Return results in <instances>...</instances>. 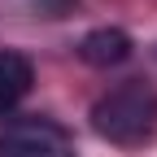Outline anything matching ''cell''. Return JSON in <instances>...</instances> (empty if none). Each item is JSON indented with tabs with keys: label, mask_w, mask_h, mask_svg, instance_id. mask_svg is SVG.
Here are the masks:
<instances>
[{
	"label": "cell",
	"mask_w": 157,
	"mask_h": 157,
	"mask_svg": "<svg viewBox=\"0 0 157 157\" xmlns=\"http://www.w3.org/2000/svg\"><path fill=\"white\" fill-rule=\"evenodd\" d=\"M31 5L44 13V17H66V13L74 9V0H31Z\"/></svg>",
	"instance_id": "5b68a950"
},
{
	"label": "cell",
	"mask_w": 157,
	"mask_h": 157,
	"mask_svg": "<svg viewBox=\"0 0 157 157\" xmlns=\"http://www.w3.org/2000/svg\"><path fill=\"white\" fill-rule=\"evenodd\" d=\"M131 52H135V44H131V35L122 26H96V31H87L78 39V57H83L92 70H113V66H122Z\"/></svg>",
	"instance_id": "3957f363"
},
{
	"label": "cell",
	"mask_w": 157,
	"mask_h": 157,
	"mask_svg": "<svg viewBox=\"0 0 157 157\" xmlns=\"http://www.w3.org/2000/svg\"><path fill=\"white\" fill-rule=\"evenodd\" d=\"M0 157H74V140L52 118H17L0 131Z\"/></svg>",
	"instance_id": "7a4b0ae2"
},
{
	"label": "cell",
	"mask_w": 157,
	"mask_h": 157,
	"mask_svg": "<svg viewBox=\"0 0 157 157\" xmlns=\"http://www.w3.org/2000/svg\"><path fill=\"white\" fill-rule=\"evenodd\" d=\"M31 83H35L31 57L17 52V48H5V52H0V118H9L31 96Z\"/></svg>",
	"instance_id": "277c9868"
},
{
	"label": "cell",
	"mask_w": 157,
	"mask_h": 157,
	"mask_svg": "<svg viewBox=\"0 0 157 157\" xmlns=\"http://www.w3.org/2000/svg\"><path fill=\"white\" fill-rule=\"evenodd\" d=\"M92 131L118 148H144L157 135V92L144 78H127V83L109 87L101 101L92 105Z\"/></svg>",
	"instance_id": "6da1fadb"
}]
</instances>
